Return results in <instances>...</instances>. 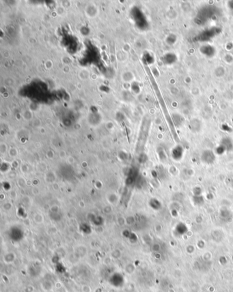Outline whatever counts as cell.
<instances>
[{"mask_svg":"<svg viewBox=\"0 0 233 292\" xmlns=\"http://www.w3.org/2000/svg\"><path fill=\"white\" fill-rule=\"evenodd\" d=\"M218 9L215 6H204L199 10L196 17L194 19L195 23L198 25H204V23L217 15Z\"/></svg>","mask_w":233,"mask_h":292,"instance_id":"obj_1","label":"cell"},{"mask_svg":"<svg viewBox=\"0 0 233 292\" xmlns=\"http://www.w3.org/2000/svg\"><path fill=\"white\" fill-rule=\"evenodd\" d=\"M222 32V29L220 27H212V28L206 29V30L203 31L202 32L200 33L198 35L195 36L193 39V42H206L213 38H214L215 36L218 35Z\"/></svg>","mask_w":233,"mask_h":292,"instance_id":"obj_2","label":"cell"},{"mask_svg":"<svg viewBox=\"0 0 233 292\" xmlns=\"http://www.w3.org/2000/svg\"><path fill=\"white\" fill-rule=\"evenodd\" d=\"M200 51L203 55H204L207 57H209V58L214 56L215 53V49L213 46H211V45H204V46H201Z\"/></svg>","mask_w":233,"mask_h":292,"instance_id":"obj_3","label":"cell"},{"mask_svg":"<svg viewBox=\"0 0 233 292\" xmlns=\"http://www.w3.org/2000/svg\"><path fill=\"white\" fill-rule=\"evenodd\" d=\"M202 160L206 163L210 164L215 160V155L212 151L206 150L203 152L202 155Z\"/></svg>","mask_w":233,"mask_h":292,"instance_id":"obj_4","label":"cell"},{"mask_svg":"<svg viewBox=\"0 0 233 292\" xmlns=\"http://www.w3.org/2000/svg\"><path fill=\"white\" fill-rule=\"evenodd\" d=\"M177 55H176L175 54L172 53L166 54V55L163 57V61L166 64H174V62H177Z\"/></svg>","mask_w":233,"mask_h":292,"instance_id":"obj_5","label":"cell"},{"mask_svg":"<svg viewBox=\"0 0 233 292\" xmlns=\"http://www.w3.org/2000/svg\"><path fill=\"white\" fill-rule=\"evenodd\" d=\"M168 38H170V40H167L168 43H169L170 44H174V43L176 42V40H177V37H176L175 35H174V34L170 35V36H168Z\"/></svg>","mask_w":233,"mask_h":292,"instance_id":"obj_6","label":"cell"}]
</instances>
